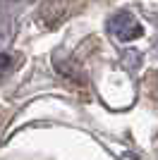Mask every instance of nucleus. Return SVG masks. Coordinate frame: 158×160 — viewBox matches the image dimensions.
Returning <instances> with one entry per match:
<instances>
[{"label": "nucleus", "instance_id": "1", "mask_svg": "<svg viewBox=\"0 0 158 160\" xmlns=\"http://www.w3.org/2000/svg\"><path fill=\"white\" fill-rule=\"evenodd\" d=\"M108 31H110L118 41H134V38H139V36L144 33V29H141V24L134 19V14L127 12V10H122V12H115L110 19H108Z\"/></svg>", "mask_w": 158, "mask_h": 160}, {"label": "nucleus", "instance_id": "2", "mask_svg": "<svg viewBox=\"0 0 158 160\" xmlns=\"http://www.w3.org/2000/svg\"><path fill=\"white\" fill-rule=\"evenodd\" d=\"M10 62H12V58L7 53H0V69H10Z\"/></svg>", "mask_w": 158, "mask_h": 160}]
</instances>
